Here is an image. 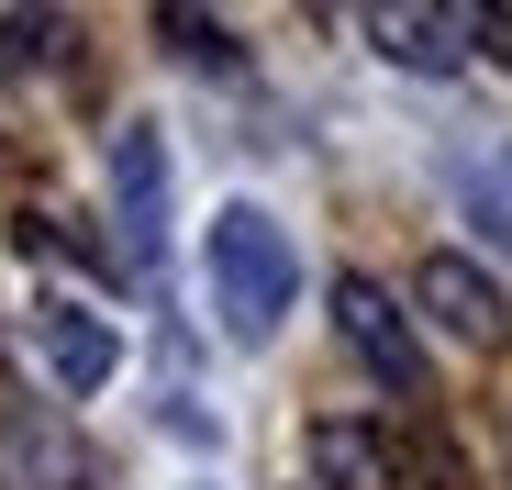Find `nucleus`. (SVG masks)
I'll return each mask as SVG.
<instances>
[{
    "label": "nucleus",
    "mask_w": 512,
    "mask_h": 490,
    "mask_svg": "<svg viewBox=\"0 0 512 490\" xmlns=\"http://www.w3.org/2000/svg\"><path fill=\"white\" fill-rule=\"evenodd\" d=\"M301 290V257H290V234L256 212V201H223L212 212V312L234 323L245 346H268L279 335V312Z\"/></svg>",
    "instance_id": "f257e3e1"
},
{
    "label": "nucleus",
    "mask_w": 512,
    "mask_h": 490,
    "mask_svg": "<svg viewBox=\"0 0 512 490\" xmlns=\"http://www.w3.org/2000/svg\"><path fill=\"white\" fill-rule=\"evenodd\" d=\"M112 223H123V268H156V245H167V145L145 123L112 134Z\"/></svg>",
    "instance_id": "f03ea898"
},
{
    "label": "nucleus",
    "mask_w": 512,
    "mask_h": 490,
    "mask_svg": "<svg viewBox=\"0 0 512 490\" xmlns=\"http://www.w3.org/2000/svg\"><path fill=\"white\" fill-rule=\"evenodd\" d=\"M334 323H346V346L368 357V379H379V390L423 401V346H412V323L390 312V290H379V279H346V290H334Z\"/></svg>",
    "instance_id": "7ed1b4c3"
},
{
    "label": "nucleus",
    "mask_w": 512,
    "mask_h": 490,
    "mask_svg": "<svg viewBox=\"0 0 512 490\" xmlns=\"http://www.w3.org/2000/svg\"><path fill=\"white\" fill-rule=\"evenodd\" d=\"M412 301L435 312L457 346H501V335H512V301H501V290H490V268H468V257H423Z\"/></svg>",
    "instance_id": "20e7f679"
},
{
    "label": "nucleus",
    "mask_w": 512,
    "mask_h": 490,
    "mask_svg": "<svg viewBox=\"0 0 512 490\" xmlns=\"http://www.w3.org/2000/svg\"><path fill=\"white\" fill-rule=\"evenodd\" d=\"M34 346H45L56 390H78V401H90V390L123 368V335H112L101 312H78V301H34Z\"/></svg>",
    "instance_id": "39448f33"
},
{
    "label": "nucleus",
    "mask_w": 512,
    "mask_h": 490,
    "mask_svg": "<svg viewBox=\"0 0 512 490\" xmlns=\"http://www.w3.org/2000/svg\"><path fill=\"white\" fill-rule=\"evenodd\" d=\"M0 490H78V435L56 413H0Z\"/></svg>",
    "instance_id": "423d86ee"
},
{
    "label": "nucleus",
    "mask_w": 512,
    "mask_h": 490,
    "mask_svg": "<svg viewBox=\"0 0 512 490\" xmlns=\"http://www.w3.org/2000/svg\"><path fill=\"white\" fill-rule=\"evenodd\" d=\"M368 45L390 67H457L468 56V12H423V0H379L368 12Z\"/></svg>",
    "instance_id": "0eeeda50"
},
{
    "label": "nucleus",
    "mask_w": 512,
    "mask_h": 490,
    "mask_svg": "<svg viewBox=\"0 0 512 490\" xmlns=\"http://www.w3.org/2000/svg\"><path fill=\"white\" fill-rule=\"evenodd\" d=\"M457 201H468V223H479V234H501V245H512V145H501V156H479V168L457 179Z\"/></svg>",
    "instance_id": "6e6552de"
},
{
    "label": "nucleus",
    "mask_w": 512,
    "mask_h": 490,
    "mask_svg": "<svg viewBox=\"0 0 512 490\" xmlns=\"http://www.w3.org/2000/svg\"><path fill=\"white\" fill-rule=\"evenodd\" d=\"M156 34H167V56H190V67H234V34L212 12H156Z\"/></svg>",
    "instance_id": "1a4fd4ad"
},
{
    "label": "nucleus",
    "mask_w": 512,
    "mask_h": 490,
    "mask_svg": "<svg viewBox=\"0 0 512 490\" xmlns=\"http://www.w3.org/2000/svg\"><path fill=\"white\" fill-rule=\"evenodd\" d=\"M56 34H67L56 12H12V23H0V56H12V67H45V56H56Z\"/></svg>",
    "instance_id": "9d476101"
}]
</instances>
